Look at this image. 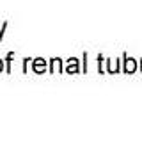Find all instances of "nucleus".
<instances>
[{
    "label": "nucleus",
    "instance_id": "f257e3e1",
    "mask_svg": "<svg viewBox=\"0 0 142 153\" xmlns=\"http://www.w3.org/2000/svg\"><path fill=\"white\" fill-rule=\"evenodd\" d=\"M34 70L36 71H43V59H37L34 62Z\"/></svg>",
    "mask_w": 142,
    "mask_h": 153
},
{
    "label": "nucleus",
    "instance_id": "7ed1b4c3",
    "mask_svg": "<svg viewBox=\"0 0 142 153\" xmlns=\"http://www.w3.org/2000/svg\"><path fill=\"white\" fill-rule=\"evenodd\" d=\"M2 70H4V62L0 61V73H2Z\"/></svg>",
    "mask_w": 142,
    "mask_h": 153
},
{
    "label": "nucleus",
    "instance_id": "f03ea898",
    "mask_svg": "<svg viewBox=\"0 0 142 153\" xmlns=\"http://www.w3.org/2000/svg\"><path fill=\"white\" fill-rule=\"evenodd\" d=\"M135 70V64H133V59H128L126 62V71H133Z\"/></svg>",
    "mask_w": 142,
    "mask_h": 153
}]
</instances>
